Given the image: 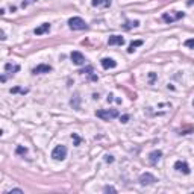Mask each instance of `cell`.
<instances>
[{
    "instance_id": "1",
    "label": "cell",
    "mask_w": 194,
    "mask_h": 194,
    "mask_svg": "<svg viewBox=\"0 0 194 194\" xmlns=\"http://www.w3.org/2000/svg\"><path fill=\"white\" fill-rule=\"evenodd\" d=\"M120 114L117 109H99V111H96V117H99L102 118L103 121H111L114 118H117Z\"/></svg>"
},
{
    "instance_id": "2",
    "label": "cell",
    "mask_w": 194,
    "mask_h": 194,
    "mask_svg": "<svg viewBox=\"0 0 194 194\" xmlns=\"http://www.w3.org/2000/svg\"><path fill=\"white\" fill-rule=\"evenodd\" d=\"M68 26H70L71 31H85V29H88V24L81 17H71L68 20Z\"/></svg>"
},
{
    "instance_id": "3",
    "label": "cell",
    "mask_w": 194,
    "mask_h": 194,
    "mask_svg": "<svg viewBox=\"0 0 194 194\" xmlns=\"http://www.w3.org/2000/svg\"><path fill=\"white\" fill-rule=\"evenodd\" d=\"M52 158L55 161H64L67 158V147L64 144H59L52 150Z\"/></svg>"
},
{
    "instance_id": "4",
    "label": "cell",
    "mask_w": 194,
    "mask_h": 194,
    "mask_svg": "<svg viewBox=\"0 0 194 194\" xmlns=\"http://www.w3.org/2000/svg\"><path fill=\"white\" fill-rule=\"evenodd\" d=\"M184 17H185V12H179V11H175V14H168V12L162 14V20L168 24H172V23H175V21H178Z\"/></svg>"
},
{
    "instance_id": "5",
    "label": "cell",
    "mask_w": 194,
    "mask_h": 194,
    "mask_svg": "<svg viewBox=\"0 0 194 194\" xmlns=\"http://www.w3.org/2000/svg\"><path fill=\"white\" fill-rule=\"evenodd\" d=\"M140 184L141 185H153L155 182H158V179L152 175V173H149V172H146V173H143L141 176H140Z\"/></svg>"
},
{
    "instance_id": "6",
    "label": "cell",
    "mask_w": 194,
    "mask_h": 194,
    "mask_svg": "<svg viewBox=\"0 0 194 194\" xmlns=\"http://www.w3.org/2000/svg\"><path fill=\"white\" fill-rule=\"evenodd\" d=\"M70 59H71V62L73 64H76V65H84L85 64V56L81 53V52H78V50H75V52H71L70 53Z\"/></svg>"
},
{
    "instance_id": "7",
    "label": "cell",
    "mask_w": 194,
    "mask_h": 194,
    "mask_svg": "<svg viewBox=\"0 0 194 194\" xmlns=\"http://www.w3.org/2000/svg\"><path fill=\"white\" fill-rule=\"evenodd\" d=\"M52 71V65L48 64H40L37 67L32 68V75H43V73H50Z\"/></svg>"
},
{
    "instance_id": "8",
    "label": "cell",
    "mask_w": 194,
    "mask_h": 194,
    "mask_svg": "<svg viewBox=\"0 0 194 194\" xmlns=\"http://www.w3.org/2000/svg\"><path fill=\"white\" fill-rule=\"evenodd\" d=\"M175 170L179 172V173H184V175H190V165L185 161H176L175 162Z\"/></svg>"
},
{
    "instance_id": "9",
    "label": "cell",
    "mask_w": 194,
    "mask_h": 194,
    "mask_svg": "<svg viewBox=\"0 0 194 194\" xmlns=\"http://www.w3.org/2000/svg\"><path fill=\"white\" fill-rule=\"evenodd\" d=\"M125 44V38L120 35H112L108 40V46H123Z\"/></svg>"
},
{
    "instance_id": "10",
    "label": "cell",
    "mask_w": 194,
    "mask_h": 194,
    "mask_svg": "<svg viewBox=\"0 0 194 194\" xmlns=\"http://www.w3.org/2000/svg\"><path fill=\"white\" fill-rule=\"evenodd\" d=\"M100 64H102V67H103L105 70H109V68H115V67H117V62H115L112 58H103V59L100 61Z\"/></svg>"
},
{
    "instance_id": "11",
    "label": "cell",
    "mask_w": 194,
    "mask_h": 194,
    "mask_svg": "<svg viewBox=\"0 0 194 194\" xmlns=\"http://www.w3.org/2000/svg\"><path fill=\"white\" fill-rule=\"evenodd\" d=\"M162 158V152L161 150H153V152H150V155H149V161H150V164H158V161Z\"/></svg>"
},
{
    "instance_id": "12",
    "label": "cell",
    "mask_w": 194,
    "mask_h": 194,
    "mask_svg": "<svg viewBox=\"0 0 194 194\" xmlns=\"http://www.w3.org/2000/svg\"><path fill=\"white\" fill-rule=\"evenodd\" d=\"M111 3H112V0H91V5H93L94 8H100V6L109 8Z\"/></svg>"
},
{
    "instance_id": "13",
    "label": "cell",
    "mask_w": 194,
    "mask_h": 194,
    "mask_svg": "<svg viewBox=\"0 0 194 194\" xmlns=\"http://www.w3.org/2000/svg\"><path fill=\"white\" fill-rule=\"evenodd\" d=\"M50 31V23H43L41 26H38L35 31H34V34L35 35H43V34H46V32H48Z\"/></svg>"
},
{
    "instance_id": "14",
    "label": "cell",
    "mask_w": 194,
    "mask_h": 194,
    "mask_svg": "<svg viewBox=\"0 0 194 194\" xmlns=\"http://www.w3.org/2000/svg\"><path fill=\"white\" fill-rule=\"evenodd\" d=\"M140 46H143V40H135V41H132L131 44H129V47H128V53H134V50L137 47H140Z\"/></svg>"
},
{
    "instance_id": "15",
    "label": "cell",
    "mask_w": 194,
    "mask_h": 194,
    "mask_svg": "<svg viewBox=\"0 0 194 194\" xmlns=\"http://www.w3.org/2000/svg\"><path fill=\"white\" fill-rule=\"evenodd\" d=\"M5 70L6 71H11V75H14V73H17L20 70V65H12V64H5Z\"/></svg>"
},
{
    "instance_id": "16",
    "label": "cell",
    "mask_w": 194,
    "mask_h": 194,
    "mask_svg": "<svg viewBox=\"0 0 194 194\" xmlns=\"http://www.w3.org/2000/svg\"><path fill=\"white\" fill-rule=\"evenodd\" d=\"M70 105H71L73 108H75V109H79V96H78V94L70 100Z\"/></svg>"
},
{
    "instance_id": "17",
    "label": "cell",
    "mask_w": 194,
    "mask_h": 194,
    "mask_svg": "<svg viewBox=\"0 0 194 194\" xmlns=\"http://www.w3.org/2000/svg\"><path fill=\"white\" fill-rule=\"evenodd\" d=\"M15 152H17V155H21V156H26V155H28V149L23 147V146H18Z\"/></svg>"
},
{
    "instance_id": "18",
    "label": "cell",
    "mask_w": 194,
    "mask_h": 194,
    "mask_svg": "<svg viewBox=\"0 0 194 194\" xmlns=\"http://www.w3.org/2000/svg\"><path fill=\"white\" fill-rule=\"evenodd\" d=\"M137 26H140V21L138 20H134V21H128L126 23V29H131V28H137Z\"/></svg>"
},
{
    "instance_id": "19",
    "label": "cell",
    "mask_w": 194,
    "mask_h": 194,
    "mask_svg": "<svg viewBox=\"0 0 194 194\" xmlns=\"http://www.w3.org/2000/svg\"><path fill=\"white\" fill-rule=\"evenodd\" d=\"M71 140L75 141V146H79V144H81V141H82V140H81V137H79L78 134H71Z\"/></svg>"
},
{
    "instance_id": "20",
    "label": "cell",
    "mask_w": 194,
    "mask_h": 194,
    "mask_svg": "<svg viewBox=\"0 0 194 194\" xmlns=\"http://www.w3.org/2000/svg\"><path fill=\"white\" fill-rule=\"evenodd\" d=\"M11 93H12V94H15V93H21V94H26V93H28V90H21V88L15 87V88H11Z\"/></svg>"
},
{
    "instance_id": "21",
    "label": "cell",
    "mask_w": 194,
    "mask_h": 194,
    "mask_svg": "<svg viewBox=\"0 0 194 194\" xmlns=\"http://www.w3.org/2000/svg\"><path fill=\"white\" fill-rule=\"evenodd\" d=\"M12 193H18V194H21V193H23V190H21V188H12V190L5 191V194H12Z\"/></svg>"
},
{
    "instance_id": "22",
    "label": "cell",
    "mask_w": 194,
    "mask_h": 194,
    "mask_svg": "<svg viewBox=\"0 0 194 194\" xmlns=\"http://www.w3.org/2000/svg\"><path fill=\"white\" fill-rule=\"evenodd\" d=\"M185 46H187V47H190V48H194V38L187 40V41H185Z\"/></svg>"
},
{
    "instance_id": "23",
    "label": "cell",
    "mask_w": 194,
    "mask_h": 194,
    "mask_svg": "<svg viewBox=\"0 0 194 194\" xmlns=\"http://www.w3.org/2000/svg\"><path fill=\"white\" fill-rule=\"evenodd\" d=\"M34 2H37V0H23V2H21V6L26 8V6H29L31 3H34Z\"/></svg>"
},
{
    "instance_id": "24",
    "label": "cell",
    "mask_w": 194,
    "mask_h": 194,
    "mask_svg": "<svg viewBox=\"0 0 194 194\" xmlns=\"http://www.w3.org/2000/svg\"><path fill=\"white\" fill-rule=\"evenodd\" d=\"M105 162L112 164V162H114V156H112V155H105Z\"/></svg>"
},
{
    "instance_id": "25",
    "label": "cell",
    "mask_w": 194,
    "mask_h": 194,
    "mask_svg": "<svg viewBox=\"0 0 194 194\" xmlns=\"http://www.w3.org/2000/svg\"><path fill=\"white\" fill-rule=\"evenodd\" d=\"M103 191H105V193H117V190H115L114 187H105Z\"/></svg>"
},
{
    "instance_id": "26",
    "label": "cell",
    "mask_w": 194,
    "mask_h": 194,
    "mask_svg": "<svg viewBox=\"0 0 194 194\" xmlns=\"http://www.w3.org/2000/svg\"><path fill=\"white\" fill-rule=\"evenodd\" d=\"M128 120H129V115H121V117H120V121H121V123H126Z\"/></svg>"
},
{
    "instance_id": "27",
    "label": "cell",
    "mask_w": 194,
    "mask_h": 194,
    "mask_svg": "<svg viewBox=\"0 0 194 194\" xmlns=\"http://www.w3.org/2000/svg\"><path fill=\"white\" fill-rule=\"evenodd\" d=\"M114 100H115V99H114V94L109 93V94H108V103H111V102H114Z\"/></svg>"
},
{
    "instance_id": "28",
    "label": "cell",
    "mask_w": 194,
    "mask_h": 194,
    "mask_svg": "<svg viewBox=\"0 0 194 194\" xmlns=\"http://www.w3.org/2000/svg\"><path fill=\"white\" fill-rule=\"evenodd\" d=\"M155 78H156V75H155V73H150V84H153Z\"/></svg>"
},
{
    "instance_id": "29",
    "label": "cell",
    "mask_w": 194,
    "mask_h": 194,
    "mask_svg": "<svg viewBox=\"0 0 194 194\" xmlns=\"http://www.w3.org/2000/svg\"><path fill=\"white\" fill-rule=\"evenodd\" d=\"M187 5H188V6H193V5H194V0H190V2H188Z\"/></svg>"
},
{
    "instance_id": "30",
    "label": "cell",
    "mask_w": 194,
    "mask_h": 194,
    "mask_svg": "<svg viewBox=\"0 0 194 194\" xmlns=\"http://www.w3.org/2000/svg\"><path fill=\"white\" fill-rule=\"evenodd\" d=\"M2 40H3V41L6 40V35H5V32H3V31H2Z\"/></svg>"
},
{
    "instance_id": "31",
    "label": "cell",
    "mask_w": 194,
    "mask_h": 194,
    "mask_svg": "<svg viewBox=\"0 0 194 194\" xmlns=\"http://www.w3.org/2000/svg\"><path fill=\"white\" fill-rule=\"evenodd\" d=\"M193 106H194V100H193Z\"/></svg>"
}]
</instances>
